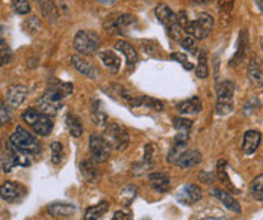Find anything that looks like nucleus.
I'll return each instance as SVG.
<instances>
[{"label": "nucleus", "mask_w": 263, "mask_h": 220, "mask_svg": "<svg viewBox=\"0 0 263 220\" xmlns=\"http://www.w3.org/2000/svg\"><path fill=\"white\" fill-rule=\"evenodd\" d=\"M100 44H102V38L94 30H79L73 41L76 52L83 56L96 55L100 49Z\"/></svg>", "instance_id": "obj_1"}, {"label": "nucleus", "mask_w": 263, "mask_h": 220, "mask_svg": "<svg viewBox=\"0 0 263 220\" xmlns=\"http://www.w3.org/2000/svg\"><path fill=\"white\" fill-rule=\"evenodd\" d=\"M23 121L40 136H47L53 130L52 118L40 110L27 109L23 112Z\"/></svg>", "instance_id": "obj_2"}, {"label": "nucleus", "mask_w": 263, "mask_h": 220, "mask_svg": "<svg viewBox=\"0 0 263 220\" xmlns=\"http://www.w3.org/2000/svg\"><path fill=\"white\" fill-rule=\"evenodd\" d=\"M233 94L235 84L233 82L224 80L216 86V113L224 115L233 110Z\"/></svg>", "instance_id": "obj_3"}, {"label": "nucleus", "mask_w": 263, "mask_h": 220, "mask_svg": "<svg viewBox=\"0 0 263 220\" xmlns=\"http://www.w3.org/2000/svg\"><path fill=\"white\" fill-rule=\"evenodd\" d=\"M105 139L107 140V143L115 148V149H126L129 146V133L127 130L117 122H110L105 127Z\"/></svg>", "instance_id": "obj_4"}, {"label": "nucleus", "mask_w": 263, "mask_h": 220, "mask_svg": "<svg viewBox=\"0 0 263 220\" xmlns=\"http://www.w3.org/2000/svg\"><path fill=\"white\" fill-rule=\"evenodd\" d=\"M9 143L12 148L22 151V152H36L40 151V143L33 138L29 131H26L23 127H18L9 139Z\"/></svg>", "instance_id": "obj_5"}, {"label": "nucleus", "mask_w": 263, "mask_h": 220, "mask_svg": "<svg viewBox=\"0 0 263 220\" xmlns=\"http://www.w3.org/2000/svg\"><path fill=\"white\" fill-rule=\"evenodd\" d=\"M89 154L96 163H103L110 156V145L103 136L92 133L89 138Z\"/></svg>", "instance_id": "obj_6"}, {"label": "nucleus", "mask_w": 263, "mask_h": 220, "mask_svg": "<svg viewBox=\"0 0 263 220\" xmlns=\"http://www.w3.org/2000/svg\"><path fill=\"white\" fill-rule=\"evenodd\" d=\"M26 189L14 181H6L0 187V197L6 202H18L25 197Z\"/></svg>", "instance_id": "obj_7"}, {"label": "nucleus", "mask_w": 263, "mask_h": 220, "mask_svg": "<svg viewBox=\"0 0 263 220\" xmlns=\"http://www.w3.org/2000/svg\"><path fill=\"white\" fill-rule=\"evenodd\" d=\"M135 21H136V18L133 15H130V14H118L117 17L110 18L106 23V29L110 33H124V30L127 28H130Z\"/></svg>", "instance_id": "obj_8"}, {"label": "nucleus", "mask_w": 263, "mask_h": 220, "mask_svg": "<svg viewBox=\"0 0 263 220\" xmlns=\"http://www.w3.org/2000/svg\"><path fill=\"white\" fill-rule=\"evenodd\" d=\"M6 98L11 107H20L27 98V87L25 84H12L6 91Z\"/></svg>", "instance_id": "obj_9"}, {"label": "nucleus", "mask_w": 263, "mask_h": 220, "mask_svg": "<svg viewBox=\"0 0 263 220\" xmlns=\"http://www.w3.org/2000/svg\"><path fill=\"white\" fill-rule=\"evenodd\" d=\"M201 196H203V190L197 184H187L177 193V201H180L183 205H192L197 201H200Z\"/></svg>", "instance_id": "obj_10"}, {"label": "nucleus", "mask_w": 263, "mask_h": 220, "mask_svg": "<svg viewBox=\"0 0 263 220\" xmlns=\"http://www.w3.org/2000/svg\"><path fill=\"white\" fill-rule=\"evenodd\" d=\"M71 63H73V67L79 71L80 74L86 76L88 79L96 80V79L99 77V71H97V68H96V67H92V65H91L88 60H85L82 56L79 55L71 56Z\"/></svg>", "instance_id": "obj_11"}, {"label": "nucleus", "mask_w": 263, "mask_h": 220, "mask_svg": "<svg viewBox=\"0 0 263 220\" xmlns=\"http://www.w3.org/2000/svg\"><path fill=\"white\" fill-rule=\"evenodd\" d=\"M115 50L117 52H120L121 55L126 57V63H127V70H133L135 67H136V63H138V53H136V50L132 47V44L129 42H126V41H117L115 42Z\"/></svg>", "instance_id": "obj_12"}, {"label": "nucleus", "mask_w": 263, "mask_h": 220, "mask_svg": "<svg viewBox=\"0 0 263 220\" xmlns=\"http://www.w3.org/2000/svg\"><path fill=\"white\" fill-rule=\"evenodd\" d=\"M260 140H262V135L260 131L257 130H248L245 135H243V140H242V151L245 154H253L256 152V149L259 148L260 145Z\"/></svg>", "instance_id": "obj_13"}, {"label": "nucleus", "mask_w": 263, "mask_h": 220, "mask_svg": "<svg viewBox=\"0 0 263 220\" xmlns=\"http://www.w3.org/2000/svg\"><path fill=\"white\" fill-rule=\"evenodd\" d=\"M201 152L197 149H184L183 152L179 156V159L176 160V165L183 167V169H189L194 167L198 163H201Z\"/></svg>", "instance_id": "obj_14"}, {"label": "nucleus", "mask_w": 263, "mask_h": 220, "mask_svg": "<svg viewBox=\"0 0 263 220\" xmlns=\"http://www.w3.org/2000/svg\"><path fill=\"white\" fill-rule=\"evenodd\" d=\"M155 14H156V18L166 29L171 28L174 23H177V15L173 12V9L168 5H163V3L158 5L155 9Z\"/></svg>", "instance_id": "obj_15"}, {"label": "nucleus", "mask_w": 263, "mask_h": 220, "mask_svg": "<svg viewBox=\"0 0 263 220\" xmlns=\"http://www.w3.org/2000/svg\"><path fill=\"white\" fill-rule=\"evenodd\" d=\"M99 56H100V60L103 62V65L107 68V71H110L112 74H117L120 71L121 59L115 55L112 50H103V52L99 53Z\"/></svg>", "instance_id": "obj_16"}, {"label": "nucleus", "mask_w": 263, "mask_h": 220, "mask_svg": "<svg viewBox=\"0 0 263 220\" xmlns=\"http://www.w3.org/2000/svg\"><path fill=\"white\" fill-rule=\"evenodd\" d=\"M201 100L198 97H194V98H189V100H184L182 103H179L176 106L177 112L180 115H197L201 112Z\"/></svg>", "instance_id": "obj_17"}, {"label": "nucleus", "mask_w": 263, "mask_h": 220, "mask_svg": "<svg viewBox=\"0 0 263 220\" xmlns=\"http://www.w3.org/2000/svg\"><path fill=\"white\" fill-rule=\"evenodd\" d=\"M212 193H213V196L215 197H218L230 211H233V213H240L242 210H240V205L237 204V201L232 196V194H229L227 192H224V190H221V189H213L212 190Z\"/></svg>", "instance_id": "obj_18"}, {"label": "nucleus", "mask_w": 263, "mask_h": 220, "mask_svg": "<svg viewBox=\"0 0 263 220\" xmlns=\"http://www.w3.org/2000/svg\"><path fill=\"white\" fill-rule=\"evenodd\" d=\"M150 184L156 192H168V189H170V177L166 173H162V172L152 173L150 175Z\"/></svg>", "instance_id": "obj_19"}, {"label": "nucleus", "mask_w": 263, "mask_h": 220, "mask_svg": "<svg viewBox=\"0 0 263 220\" xmlns=\"http://www.w3.org/2000/svg\"><path fill=\"white\" fill-rule=\"evenodd\" d=\"M74 211H76V207L71 204H65V202H56L49 207V213L54 217H67L73 214Z\"/></svg>", "instance_id": "obj_20"}, {"label": "nucleus", "mask_w": 263, "mask_h": 220, "mask_svg": "<svg viewBox=\"0 0 263 220\" xmlns=\"http://www.w3.org/2000/svg\"><path fill=\"white\" fill-rule=\"evenodd\" d=\"M248 79L256 87H262L263 86V68L259 62L251 60V63L248 67Z\"/></svg>", "instance_id": "obj_21"}, {"label": "nucleus", "mask_w": 263, "mask_h": 220, "mask_svg": "<svg viewBox=\"0 0 263 220\" xmlns=\"http://www.w3.org/2000/svg\"><path fill=\"white\" fill-rule=\"evenodd\" d=\"M65 124H67V128H68V131L71 133L73 138H79L80 135L83 133V127H82L80 119L76 115L68 113L67 118H65Z\"/></svg>", "instance_id": "obj_22"}, {"label": "nucleus", "mask_w": 263, "mask_h": 220, "mask_svg": "<svg viewBox=\"0 0 263 220\" xmlns=\"http://www.w3.org/2000/svg\"><path fill=\"white\" fill-rule=\"evenodd\" d=\"M107 208H109V205L105 201L97 204V205H94V207H91V208H88L86 214H85V220H100L105 216Z\"/></svg>", "instance_id": "obj_23"}, {"label": "nucleus", "mask_w": 263, "mask_h": 220, "mask_svg": "<svg viewBox=\"0 0 263 220\" xmlns=\"http://www.w3.org/2000/svg\"><path fill=\"white\" fill-rule=\"evenodd\" d=\"M239 49H237V52H236V55H235V57L232 59V63L230 65H237L242 59H243V55H245V49L248 47V38H247V32L243 30L240 35H239Z\"/></svg>", "instance_id": "obj_24"}, {"label": "nucleus", "mask_w": 263, "mask_h": 220, "mask_svg": "<svg viewBox=\"0 0 263 220\" xmlns=\"http://www.w3.org/2000/svg\"><path fill=\"white\" fill-rule=\"evenodd\" d=\"M41 11H43L44 17L49 18V20H52V21L59 17V11H58L56 5L53 3L52 0H43L41 2Z\"/></svg>", "instance_id": "obj_25"}, {"label": "nucleus", "mask_w": 263, "mask_h": 220, "mask_svg": "<svg viewBox=\"0 0 263 220\" xmlns=\"http://www.w3.org/2000/svg\"><path fill=\"white\" fill-rule=\"evenodd\" d=\"M0 30H2V29H0ZM11 57H12L11 49H9V46L6 44V41H5V38H3V35H2V32H0V67H2V65H6V63L11 60Z\"/></svg>", "instance_id": "obj_26"}, {"label": "nucleus", "mask_w": 263, "mask_h": 220, "mask_svg": "<svg viewBox=\"0 0 263 220\" xmlns=\"http://www.w3.org/2000/svg\"><path fill=\"white\" fill-rule=\"evenodd\" d=\"M195 74H197V77H200V79H206L208 74H209V71H208V63H206V55H204L203 52L198 53V65H197V68H195Z\"/></svg>", "instance_id": "obj_27"}, {"label": "nucleus", "mask_w": 263, "mask_h": 220, "mask_svg": "<svg viewBox=\"0 0 263 220\" xmlns=\"http://www.w3.org/2000/svg\"><path fill=\"white\" fill-rule=\"evenodd\" d=\"M195 21H197L201 28L204 29L208 33H211L212 29H213V18H212L209 14H206V12H200V14H198V17L195 18Z\"/></svg>", "instance_id": "obj_28"}, {"label": "nucleus", "mask_w": 263, "mask_h": 220, "mask_svg": "<svg viewBox=\"0 0 263 220\" xmlns=\"http://www.w3.org/2000/svg\"><path fill=\"white\" fill-rule=\"evenodd\" d=\"M174 127L177 130V133H191V128H192V122L189 119H184V118H174Z\"/></svg>", "instance_id": "obj_29"}, {"label": "nucleus", "mask_w": 263, "mask_h": 220, "mask_svg": "<svg viewBox=\"0 0 263 220\" xmlns=\"http://www.w3.org/2000/svg\"><path fill=\"white\" fill-rule=\"evenodd\" d=\"M52 162L53 165H59L62 162V157H64V149H62V145L59 142H53L52 146Z\"/></svg>", "instance_id": "obj_30"}, {"label": "nucleus", "mask_w": 263, "mask_h": 220, "mask_svg": "<svg viewBox=\"0 0 263 220\" xmlns=\"http://www.w3.org/2000/svg\"><path fill=\"white\" fill-rule=\"evenodd\" d=\"M12 8L20 15H26V14L30 12V3H29V0H12Z\"/></svg>", "instance_id": "obj_31"}, {"label": "nucleus", "mask_w": 263, "mask_h": 220, "mask_svg": "<svg viewBox=\"0 0 263 220\" xmlns=\"http://www.w3.org/2000/svg\"><path fill=\"white\" fill-rule=\"evenodd\" d=\"M251 193L254 197L263 199V175H259L254 178V181L251 184Z\"/></svg>", "instance_id": "obj_32"}, {"label": "nucleus", "mask_w": 263, "mask_h": 220, "mask_svg": "<svg viewBox=\"0 0 263 220\" xmlns=\"http://www.w3.org/2000/svg\"><path fill=\"white\" fill-rule=\"evenodd\" d=\"M82 173L88 181H94L96 180V172H94V166L91 162H85L82 165Z\"/></svg>", "instance_id": "obj_33"}, {"label": "nucleus", "mask_w": 263, "mask_h": 220, "mask_svg": "<svg viewBox=\"0 0 263 220\" xmlns=\"http://www.w3.org/2000/svg\"><path fill=\"white\" fill-rule=\"evenodd\" d=\"M171 57H173L174 60H177L180 65H183L184 70H187V71H189V70H192V63L189 62L187 56L184 55V53H180V52H179V53H173Z\"/></svg>", "instance_id": "obj_34"}, {"label": "nucleus", "mask_w": 263, "mask_h": 220, "mask_svg": "<svg viewBox=\"0 0 263 220\" xmlns=\"http://www.w3.org/2000/svg\"><path fill=\"white\" fill-rule=\"evenodd\" d=\"M182 46H183V49L184 50H189L191 53H198L197 52V42H195V39L192 38V36H184L183 38V41L180 42Z\"/></svg>", "instance_id": "obj_35"}, {"label": "nucleus", "mask_w": 263, "mask_h": 220, "mask_svg": "<svg viewBox=\"0 0 263 220\" xmlns=\"http://www.w3.org/2000/svg\"><path fill=\"white\" fill-rule=\"evenodd\" d=\"M233 5H235V0H218V6L222 14H230L233 9Z\"/></svg>", "instance_id": "obj_36"}, {"label": "nucleus", "mask_w": 263, "mask_h": 220, "mask_svg": "<svg viewBox=\"0 0 263 220\" xmlns=\"http://www.w3.org/2000/svg\"><path fill=\"white\" fill-rule=\"evenodd\" d=\"M11 116H9V112L6 109V106L3 104V101L0 100V125H6L9 122Z\"/></svg>", "instance_id": "obj_37"}, {"label": "nucleus", "mask_w": 263, "mask_h": 220, "mask_svg": "<svg viewBox=\"0 0 263 220\" xmlns=\"http://www.w3.org/2000/svg\"><path fill=\"white\" fill-rule=\"evenodd\" d=\"M110 220H132V219L127 213H124V211H117V213L114 214V217H112Z\"/></svg>", "instance_id": "obj_38"}, {"label": "nucleus", "mask_w": 263, "mask_h": 220, "mask_svg": "<svg viewBox=\"0 0 263 220\" xmlns=\"http://www.w3.org/2000/svg\"><path fill=\"white\" fill-rule=\"evenodd\" d=\"M100 3H103V5H112V3H115V0H99Z\"/></svg>", "instance_id": "obj_39"}, {"label": "nucleus", "mask_w": 263, "mask_h": 220, "mask_svg": "<svg viewBox=\"0 0 263 220\" xmlns=\"http://www.w3.org/2000/svg\"><path fill=\"white\" fill-rule=\"evenodd\" d=\"M189 2H194V3H208L206 0H189Z\"/></svg>", "instance_id": "obj_40"}, {"label": "nucleus", "mask_w": 263, "mask_h": 220, "mask_svg": "<svg viewBox=\"0 0 263 220\" xmlns=\"http://www.w3.org/2000/svg\"><path fill=\"white\" fill-rule=\"evenodd\" d=\"M256 3L259 5V8H260V9H263V0H256Z\"/></svg>", "instance_id": "obj_41"}]
</instances>
